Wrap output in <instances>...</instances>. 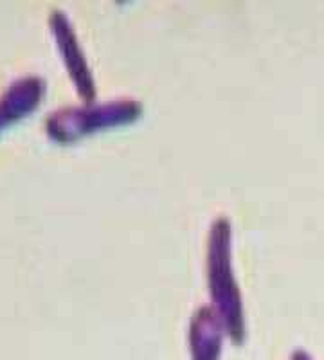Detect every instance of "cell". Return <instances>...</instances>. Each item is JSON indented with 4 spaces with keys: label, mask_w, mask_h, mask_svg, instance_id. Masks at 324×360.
I'll use <instances>...</instances> for the list:
<instances>
[{
    "label": "cell",
    "mask_w": 324,
    "mask_h": 360,
    "mask_svg": "<svg viewBox=\"0 0 324 360\" xmlns=\"http://www.w3.org/2000/svg\"><path fill=\"white\" fill-rule=\"evenodd\" d=\"M294 360H312L310 356H306L304 353H296V356H294Z\"/></svg>",
    "instance_id": "obj_3"
},
{
    "label": "cell",
    "mask_w": 324,
    "mask_h": 360,
    "mask_svg": "<svg viewBox=\"0 0 324 360\" xmlns=\"http://www.w3.org/2000/svg\"><path fill=\"white\" fill-rule=\"evenodd\" d=\"M207 274L216 314L234 340L243 337L242 303L233 269H231V224L227 218H218L209 234Z\"/></svg>",
    "instance_id": "obj_1"
},
{
    "label": "cell",
    "mask_w": 324,
    "mask_h": 360,
    "mask_svg": "<svg viewBox=\"0 0 324 360\" xmlns=\"http://www.w3.org/2000/svg\"><path fill=\"white\" fill-rule=\"evenodd\" d=\"M141 112H143L141 105L134 101L108 103L101 107L70 108L65 112H58L51 119V134L58 141H74L76 137L92 134L96 130L136 121Z\"/></svg>",
    "instance_id": "obj_2"
}]
</instances>
